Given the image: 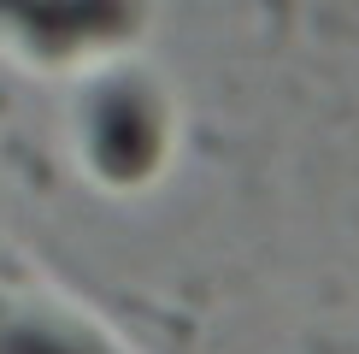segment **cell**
I'll use <instances>...</instances> for the list:
<instances>
[{"mask_svg":"<svg viewBox=\"0 0 359 354\" xmlns=\"http://www.w3.org/2000/svg\"><path fill=\"white\" fill-rule=\"evenodd\" d=\"M6 354H65L53 343H36V336H18V343H6Z\"/></svg>","mask_w":359,"mask_h":354,"instance_id":"obj_1","label":"cell"}]
</instances>
